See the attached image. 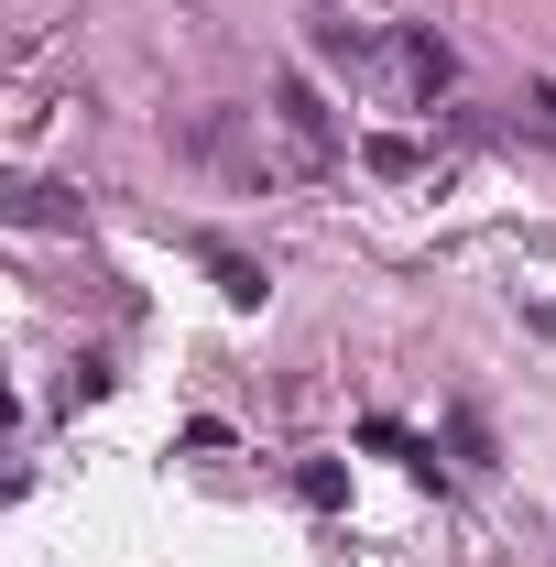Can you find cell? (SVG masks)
<instances>
[{"label": "cell", "mask_w": 556, "mask_h": 567, "mask_svg": "<svg viewBox=\"0 0 556 567\" xmlns=\"http://www.w3.org/2000/svg\"><path fill=\"white\" fill-rule=\"evenodd\" d=\"M284 121H295L306 142H339V121L317 110V87H306V76H284Z\"/></svg>", "instance_id": "2"}, {"label": "cell", "mask_w": 556, "mask_h": 567, "mask_svg": "<svg viewBox=\"0 0 556 567\" xmlns=\"http://www.w3.org/2000/svg\"><path fill=\"white\" fill-rule=\"evenodd\" d=\"M404 76H415L425 99H436V87H447V76H459V55H447V44H436V33H404Z\"/></svg>", "instance_id": "1"}]
</instances>
